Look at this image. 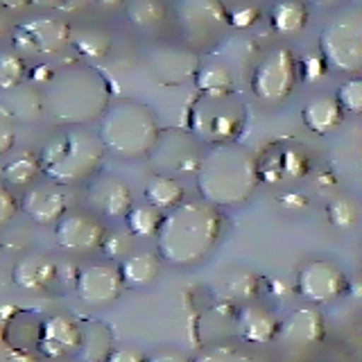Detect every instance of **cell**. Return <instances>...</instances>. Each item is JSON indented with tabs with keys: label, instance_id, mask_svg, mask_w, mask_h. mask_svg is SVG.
<instances>
[{
	"label": "cell",
	"instance_id": "1",
	"mask_svg": "<svg viewBox=\"0 0 362 362\" xmlns=\"http://www.w3.org/2000/svg\"><path fill=\"white\" fill-rule=\"evenodd\" d=\"M222 235V215L218 206L204 199H184L170 209L158 224V258L175 267H192L206 258Z\"/></svg>",
	"mask_w": 362,
	"mask_h": 362
},
{
	"label": "cell",
	"instance_id": "2",
	"mask_svg": "<svg viewBox=\"0 0 362 362\" xmlns=\"http://www.w3.org/2000/svg\"><path fill=\"white\" fill-rule=\"evenodd\" d=\"M197 190L211 206H235L254 195L260 165L245 145L218 143L199 156Z\"/></svg>",
	"mask_w": 362,
	"mask_h": 362
},
{
	"label": "cell",
	"instance_id": "3",
	"mask_svg": "<svg viewBox=\"0 0 362 362\" xmlns=\"http://www.w3.org/2000/svg\"><path fill=\"white\" fill-rule=\"evenodd\" d=\"M109 95L107 79L84 64L52 73L41 93L43 109H48L57 122L73 127L100 118L109 107Z\"/></svg>",
	"mask_w": 362,
	"mask_h": 362
},
{
	"label": "cell",
	"instance_id": "4",
	"mask_svg": "<svg viewBox=\"0 0 362 362\" xmlns=\"http://www.w3.org/2000/svg\"><path fill=\"white\" fill-rule=\"evenodd\" d=\"M95 134L105 150L120 158L139 161V158L150 156L161 136V127L150 107L134 100H122L107 107V111L100 116V127Z\"/></svg>",
	"mask_w": 362,
	"mask_h": 362
},
{
	"label": "cell",
	"instance_id": "5",
	"mask_svg": "<svg viewBox=\"0 0 362 362\" xmlns=\"http://www.w3.org/2000/svg\"><path fill=\"white\" fill-rule=\"evenodd\" d=\"M105 145L100 143L98 134L86 129H71L59 134L43 147L39 154L41 173L54 186L82 184L93 179L105 161Z\"/></svg>",
	"mask_w": 362,
	"mask_h": 362
},
{
	"label": "cell",
	"instance_id": "6",
	"mask_svg": "<svg viewBox=\"0 0 362 362\" xmlns=\"http://www.w3.org/2000/svg\"><path fill=\"white\" fill-rule=\"evenodd\" d=\"M320 57L339 73H358L362 68V18L358 11L337 14L320 34Z\"/></svg>",
	"mask_w": 362,
	"mask_h": 362
},
{
	"label": "cell",
	"instance_id": "7",
	"mask_svg": "<svg viewBox=\"0 0 362 362\" xmlns=\"http://www.w3.org/2000/svg\"><path fill=\"white\" fill-rule=\"evenodd\" d=\"M190 124L199 136V141L204 143L211 145L233 143L245 124L243 107L233 100V95H224V98L199 95L197 105L192 107Z\"/></svg>",
	"mask_w": 362,
	"mask_h": 362
},
{
	"label": "cell",
	"instance_id": "8",
	"mask_svg": "<svg viewBox=\"0 0 362 362\" xmlns=\"http://www.w3.org/2000/svg\"><path fill=\"white\" fill-rule=\"evenodd\" d=\"M297 62L288 48H274L258 62L252 75L254 95L265 102L288 98L297 84Z\"/></svg>",
	"mask_w": 362,
	"mask_h": 362
},
{
	"label": "cell",
	"instance_id": "9",
	"mask_svg": "<svg viewBox=\"0 0 362 362\" xmlns=\"http://www.w3.org/2000/svg\"><path fill=\"white\" fill-rule=\"evenodd\" d=\"M349 281L344 272L328 260H308L297 272V292L313 305H326L346 294Z\"/></svg>",
	"mask_w": 362,
	"mask_h": 362
},
{
	"label": "cell",
	"instance_id": "10",
	"mask_svg": "<svg viewBox=\"0 0 362 362\" xmlns=\"http://www.w3.org/2000/svg\"><path fill=\"white\" fill-rule=\"evenodd\" d=\"M177 23L188 41H211L229 25V11L222 0H179Z\"/></svg>",
	"mask_w": 362,
	"mask_h": 362
},
{
	"label": "cell",
	"instance_id": "11",
	"mask_svg": "<svg viewBox=\"0 0 362 362\" xmlns=\"http://www.w3.org/2000/svg\"><path fill=\"white\" fill-rule=\"evenodd\" d=\"M73 32L59 18L37 16L30 18L14 30V48L16 54H54L66 43H71Z\"/></svg>",
	"mask_w": 362,
	"mask_h": 362
},
{
	"label": "cell",
	"instance_id": "12",
	"mask_svg": "<svg viewBox=\"0 0 362 362\" xmlns=\"http://www.w3.org/2000/svg\"><path fill=\"white\" fill-rule=\"evenodd\" d=\"M107 235V226L88 213H66L54 224L57 247L71 254H88L100 249Z\"/></svg>",
	"mask_w": 362,
	"mask_h": 362
},
{
	"label": "cell",
	"instance_id": "13",
	"mask_svg": "<svg viewBox=\"0 0 362 362\" xmlns=\"http://www.w3.org/2000/svg\"><path fill=\"white\" fill-rule=\"evenodd\" d=\"M124 290V283L120 279V272L111 263H93L84 267L77 274L75 292L86 305L93 308H105L113 303Z\"/></svg>",
	"mask_w": 362,
	"mask_h": 362
},
{
	"label": "cell",
	"instance_id": "14",
	"mask_svg": "<svg viewBox=\"0 0 362 362\" xmlns=\"http://www.w3.org/2000/svg\"><path fill=\"white\" fill-rule=\"evenodd\" d=\"M86 204L93 215L109 220H120L134 206V197L127 184L116 177H105L90 181L86 192Z\"/></svg>",
	"mask_w": 362,
	"mask_h": 362
},
{
	"label": "cell",
	"instance_id": "15",
	"mask_svg": "<svg viewBox=\"0 0 362 362\" xmlns=\"http://www.w3.org/2000/svg\"><path fill=\"white\" fill-rule=\"evenodd\" d=\"M147 68L150 75L156 79L158 84L175 86L186 82L192 77L199 68V59L188 50L175 48V45H163V48H154L147 54Z\"/></svg>",
	"mask_w": 362,
	"mask_h": 362
},
{
	"label": "cell",
	"instance_id": "16",
	"mask_svg": "<svg viewBox=\"0 0 362 362\" xmlns=\"http://www.w3.org/2000/svg\"><path fill=\"white\" fill-rule=\"evenodd\" d=\"M21 209L32 222L57 224L68 211V195L59 186H34L21 197Z\"/></svg>",
	"mask_w": 362,
	"mask_h": 362
},
{
	"label": "cell",
	"instance_id": "17",
	"mask_svg": "<svg viewBox=\"0 0 362 362\" xmlns=\"http://www.w3.org/2000/svg\"><path fill=\"white\" fill-rule=\"evenodd\" d=\"M79 344H82V328L66 315L50 317L41 328L39 349L45 358H66L77 354Z\"/></svg>",
	"mask_w": 362,
	"mask_h": 362
},
{
	"label": "cell",
	"instance_id": "18",
	"mask_svg": "<svg viewBox=\"0 0 362 362\" xmlns=\"http://www.w3.org/2000/svg\"><path fill=\"white\" fill-rule=\"evenodd\" d=\"M324 331V315L317 308H308V305L292 310L286 320L279 322V335L294 346H310L322 342Z\"/></svg>",
	"mask_w": 362,
	"mask_h": 362
},
{
	"label": "cell",
	"instance_id": "19",
	"mask_svg": "<svg viewBox=\"0 0 362 362\" xmlns=\"http://www.w3.org/2000/svg\"><path fill=\"white\" fill-rule=\"evenodd\" d=\"M11 281L25 292H43L57 281V263L45 254H28L11 269Z\"/></svg>",
	"mask_w": 362,
	"mask_h": 362
},
{
	"label": "cell",
	"instance_id": "20",
	"mask_svg": "<svg viewBox=\"0 0 362 362\" xmlns=\"http://www.w3.org/2000/svg\"><path fill=\"white\" fill-rule=\"evenodd\" d=\"M235 326L245 342H252V344H267L279 335L276 315L254 303L243 305V308L235 313Z\"/></svg>",
	"mask_w": 362,
	"mask_h": 362
},
{
	"label": "cell",
	"instance_id": "21",
	"mask_svg": "<svg viewBox=\"0 0 362 362\" xmlns=\"http://www.w3.org/2000/svg\"><path fill=\"white\" fill-rule=\"evenodd\" d=\"M120 279L127 288L141 290L152 286L161 272V258L150 252H132L127 258L120 260Z\"/></svg>",
	"mask_w": 362,
	"mask_h": 362
},
{
	"label": "cell",
	"instance_id": "22",
	"mask_svg": "<svg viewBox=\"0 0 362 362\" xmlns=\"http://www.w3.org/2000/svg\"><path fill=\"white\" fill-rule=\"evenodd\" d=\"M303 124L315 134H331L344 120V111L339 109L335 98H313L301 109Z\"/></svg>",
	"mask_w": 362,
	"mask_h": 362
},
{
	"label": "cell",
	"instance_id": "23",
	"mask_svg": "<svg viewBox=\"0 0 362 362\" xmlns=\"http://www.w3.org/2000/svg\"><path fill=\"white\" fill-rule=\"evenodd\" d=\"M195 77V86L199 90V95L206 98H224L233 95L235 79L229 66H224L222 62H206L199 64Z\"/></svg>",
	"mask_w": 362,
	"mask_h": 362
},
{
	"label": "cell",
	"instance_id": "24",
	"mask_svg": "<svg viewBox=\"0 0 362 362\" xmlns=\"http://www.w3.org/2000/svg\"><path fill=\"white\" fill-rule=\"evenodd\" d=\"M173 143H168L163 136H158V141L154 145V150H163L161 152V161L165 168L177 170V173H190V170H197L199 165V154L192 147V141L184 134L175 132Z\"/></svg>",
	"mask_w": 362,
	"mask_h": 362
},
{
	"label": "cell",
	"instance_id": "25",
	"mask_svg": "<svg viewBox=\"0 0 362 362\" xmlns=\"http://www.w3.org/2000/svg\"><path fill=\"white\" fill-rule=\"evenodd\" d=\"M5 102L0 105L7 116L11 120H23V122H30L34 118H39V113L43 111V98L39 90L28 88V86H16V88H9L5 90Z\"/></svg>",
	"mask_w": 362,
	"mask_h": 362
},
{
	"label": "cell",
	"instance_id": "26",
	"mask_svg": "<svg viewBox=\"0 0 362 362\" xmlns=\"http://www.w3.org/2000/svg\"><path fill=\"white\" fill-rule=\"evenodd\" d=\"M269 23L274 32L292 37V34H299L308 23V7L301 0H276L269 11Z\"/></svg>",
	"mask_w": 362,
	"mask_h": 362
},
{
	"label": "cell",
	"instance_id": "27",
	"mask_svg": "<svg viewBox=\"0 0 362 362\" xmlns=\"http://www.w3.org/2000/svg\"><path fill=\"white\" fill-rule=\"evenodd\" d=\"M143 195L147 199L150 206H154L156 211H170L175 209L177 204L184 202V186L179 184L177 179L168 177V175H154L150 181H147V186L143 190Z\"/></svg>",
	"mask_w": 362,
	"mask_h": 362
},
{
	"label": "cell",
	"instance_id": "28",
	"mask_svg": "<svg viewBox=\"0 0 362 362\" xmlns=\"http://www.w3.org/2000/svg\"><path fill=\"white\" fill-rule=\"evenodd\" d=\"M111 351V335L102 324H90L88 331H82V344L77 349L79 362H105Z\"/></svg>",
	"mask_w": 362,
	"mask_h": 362
},
{
	"label": "cell",
	"instance_id": "29",
	"mask_svg": "<svg viewBox=\"0 0 362 362\" xmlns=\"http://www.w3.org/2000/svg\"><path fill=\"white\" fill-rule=\"evenodd\" d=\"M127 18L132 25L141 30H152L165 21L168 9L161 0H127Z\"/></svg>",
	"mask_w": 362,
	"mask_h": 362
},
{
	"label": "cell",
	"instance_id": "30",
	"mask_svg": "<svg viewBox=\"0 0 362 362\" xmlns=\"http://www.w3.org/2000/svg\"><path fill=\"white\" fill-rule=\"evenodd\" d=\"M41 175V163L39 156L32 152H23L16 158H11L9 163H5L3 168V179L7 184L14 186H28L34 179Z\"/></svg>",
	"mask_w": 362,
	"mask_h": 362
},
{
	"label": "cell",
	"instance_id": "31",
	"mask_svg": "<svg viewBox=\"0 0 362 362\" xmlns=\"http://www.w3.org/2000/svg\"><path fill=\"white\" fill-rule=\"evenodd\" d=\"M163 213L156 211L150 204H141V206H132L129 213L124 215L127 220V231L134 238H152L158 231V224H161Z\"/></svg>",
	"mask_w": 362,
	"mask_h": 362
},
{
	"label": "cell",
	"instance_id": "32",
	"mask_svg": "<svg viewBox=\"0 0 362 362\" xmlns=\"http://www.w3.org/2000/svg\"><path fill=\"white\" fill-rule=\"evenodd\" d=\"M71 43L73 48L86 57V59H100V57H105L109 50H111V34L105 32V30H84V32H77L75 37H71Z\"/></svg>",
	"mask_w": 362,
	"mask_h": 362
},
{
	"label": "cell",
	"instance_id": "33",
	"mask_svg": "<svg viewBox=\"0 0 362 362\" xmlns=\"http://www.w3.org/2000/svg\"><path fill=\"white\" fill-rule=\"evenodd\" d=\"M25 77H28V66L21 54L0 52V90L21 86Z\"/></svg>",
	"mask_w": 362,
	"mask_h": 362
},
{
	"label": "cell",
	"instance_id": "34",
	"mask_svg": "<svg viewBox=\"0 0 362 362\" xmlns=\"http://www.w3.org/2000/svg\"><path fill=\"white\" fill-rule=\"evenodd\" d=\"M100 249L109 260H122V258H127L134 252V235L127 229L107 231Z\"/></svg>",
	"mask_w": 362,
	"mask_h": 362
},
{
	"label": "cell",
	"instance_id": "35",
	"mask_svg": "<svg viewBox=\"0 0 362 362\" xmlns=\"http://www.w3.org/2000/svg\"><path fill=\"white\" fill-rule=\"evenodd\" d=\"M335 102H337L342 111L360 113L362 111V82H360V79L358 77L346 79V82L337 88Z\"/></svg>",
	"mask_w": 362,
	"mask_h": 362
},
{
	"label": "cell",
	"instance_id": "36",
	"mask_svg": "<svg viewBox=\"0 0 362 362\" xmlns=\"http://www.w3.org/2000/svg\"><path fill=\"white\" fill-rule=\"evenodd\" d=\"M326 215H328V222L333 226H339V229H344V226H351L356 222V204L346 199V197H337V199H331L326 206Z\"/></svg>",
	"mask_w": 362,
	"mask_h": 362
},
{
	"label": "cell",
	"instance_id": "37",
	"mask_svg": "<svg viewBox=\"0 0 362 362\" xmlns=\"http://www.w3.org/2000/svg\"><path fill=\"white\" fill-rule=\"evenodd\" d=\"M229 294L233 299H243L249 301L256 297V279L249 274V272H243L238 274L231 283H229Z\"/></svg>",
	"mask_w": 362,
	"mask_h": 362
},
{
	"label": "cell",
	"instance_id": "38",
	"mask_svg": "<svg viewBox=\"0 0 362 362\" xmlns=\"http://www.w3.org/2000/svg\"><path fill=\"white\" fill-rule=\"evenodd\" d=\"M14 145H16V122L0 109V156L11 152Z\"/></svg>",
	"mask_w": 362,
	"mask_h": 362
},
{
	"label": "cell",
	"instance_id": "39",
	"mask_svg": "<svg viewBox=\"0 0 362 362\" xmlns=\"http://www.w3.org/2000/svg\"><path fill=\"white\" fill-rule=\"evenodd\" d=\"M308 168H310V161L301 152L290 150L283 154V173H288L290 177H303L308 173Z\"/></svg>",
	"mask_w": 362,
	"mask_h": 362
},
{
	"label": "cell",
	"instance_id": "40",
	"mask_svg": "<svg viewBox=\"0 0 362 362\" xmlns=\"http://www.w3.org/2000/svg\"><path fill=\"white\" fill-rule=\"evenodd\" d=\"M16 211H18V199L11 195L7 188L0 186V226H5L14 220Z\"/></svg>",
	"mask_w": 362,
	"mask_h": 362
},
{
	"label": "cell",
	"instance_id": "41",
	"mask_svg": "<svg viewBox=\"0 0 362 362\" xmlns=\"http://www.w3.org/2000/svg\"><path fill=\"white\" fill-rule=\"evenodd\" d=\"M256 16H258V9L252 7V5H240L235 7L231 14H229V25H235V28H249L256 23Z\"/></svg>",
	"mask_w": 362,
	"mask_h": 362
},
{
	"label": "cell",
	"instance_id": "42",
	"mask_svg": "<svg viewBox=\"0 0 362 362\" xmlns=\"http://www.w3.org/2000/svg\"><path fill=\"white\" fill-rule=\"evenodd\" d=\"M326 62L322 57H308V59L303 62V79H308V82H315V79H320L324 73H326Z\"/></svg>",
	"mask_w": 362,
	"mask_h": 362
},
{
	"label": "cell",
	"instance_id": "43",
	"mask_svg": "<svg viewBox=\"0 0 362 362\" xmlns=\"http://www.w3.org/2000/svg\"><path fill=\"white\" fill-rule=\"evenodd\" d=\"M105 362H145V356L136 349H116L109 351Z\"/></svg>",
	"mask_w": 362,
	"mask_h": 362
},
{
	"label": "cell",
	"instance_id": "44",
	"mask_svg": "<svg viewBox=\"0 0 362 362\" xmlns=\"http://www.w3.org/2000/svg\"><path fill=\"white\" fill-rule=\"evenodd\" d=\"M279 202H281V206H286L290 211H299L308 206V197L299 195V192H288V195L279 197Z\"/></svg>",
	"mask_w": 362,
	"mask_h": 362
},
{
	"label": "cell",
	"instance_id": "45",
	"mask_svg": "<svg viewBox=\"0 0 362 362\" xmlns=\"http://www.w3.org/2000/svg\"><path fill=\"white\" fill-rule=\"evenodd\" d=\"M145 362H190L186 356L177 354V351H156L154 356L145 358Z\"/></svg>",
	"mask_w": 362,
	"mask_h": 362
},
{
	"label": "cell",
	"instance_id": "46",
	"mask_svg": "<svg viewBox=\"0 0 362 362\" xmlns=\"http://www.w3.org/2000/svg\"><path fill=\"white\" fill-rule=\"evenodd\" d=\"M124 0H100V5H105V7H116V5H122Z\"/></svg>",
	"mask_w": 362,
	"mask_h": 362
},
{
	"label": "cell",
	"instance_id": "47",
	"mask_svg": "<svg viewBox=\"0 0 362 362\" xmlns=\"http://www.w3.org/2000/svg\"><path fill=\"white\" fill-rule=\"evenodd\" d=\"M315 3H335V0H315Z\"/></svg>",
	"mask_w": 362,
	"mask_h": 362
},
{
	"label": "cell",
	"instance_id": "48",
	"mask_svg": "<svg viewBox=\"0 0 362 362\" xmlns=\"http://www.w3.org/2000/svg\"><path fill=\"white\" fill-rule=\"evenodd\" d=\"M0 30H3V28H0Z\"/></svg>",
	"mask_w": 362,
	"mask_h": 362
}]
</instances>
